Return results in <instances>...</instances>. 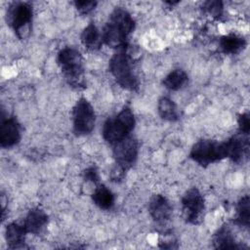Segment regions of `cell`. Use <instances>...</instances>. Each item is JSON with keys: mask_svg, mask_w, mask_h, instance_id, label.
Wrapping results in <instances>:
<instances>
[{"mask_svg": "<svg viewBox=\"0 0 250 250\" xmlns=\"http://www.w3.org/2000/svg\"><path fill=\"white\" fill-rule=\"evenodd\" d=\"M26 230L23 225L12 222L7 225L5 229V238L7 245L11 249L22 248L24 246Z\"/></svg>", "mask_w": 250, "mask_h": 250, "instance_id": "9a60e30c", "label": "cell"}, {"mask_svg": "<svg viewBox=\"0 0 250 250\" xmlns=\"http://www.w3.org/2000/svg\"><path fill=\"white\" fill-rule=\"evenodd\" d=\"M184 219L190 225H199L204 220L205 201L196 188L188 189L181 199Z\"/></svg>", "mask_w": 250, "mask_h": 250, "instance_id": "ba28073f", "label": "cell"}, {"mask_svg": "<svg viewBox=\"0 0 250 250\" xmlns=\"http://www.w3.org/2000/svg\"><path fill=\"white\" fill-rule=\"evenodd\" d=\"M81 43L89 51H98L101 49L103 44L102 33L94 22H90L82 31Z\"/></svg>", "mask_w": 250, "mask_h": 250, "instance_id": "e0dca14e", "label": "cell"}, {"mask_svg": "<svg viewBox=\"0 0 250 250\" xmlns=\"http://www.w3.org/2000/svg\"><path fill=\"white\" fill-rule=\"evenodd\" d=\"M135 115L129 106H124L117 114L106 119L103 127V138L113 146L125 139L134 130Z\"/></svg>", "mask_w": 250, "mask_h": 250, "instance_id": "3957f363", "label": "cell"}, {"mask_svg": "<svg viewBox=\"0 0 250 250\" xmlns=\"http://www.w3.org/2000/svg\"><path fill=\"white\" fill-rule=\"evenodd\" d=\"M172 206L169 200L162 194H155L148 203V213L150 217L159 224H165L172 216Z\"/></svg>", "mask_w": 250, "mask_h": 250, "instance_id": "7c38bea8", "label": "cell"}, {"mask_svg": "<svg viewBox=\"0 0 250 250\" xmlns=\"http://www.w3.org/2000/svg\"><path fill=\"white\" fill-rule=\"evenodd\" d=\"M96 114L93 105L86 98H80L72 108L73 132L77 136L91 134L95 127Z\"/></svg>", "mask_w": 250, "mask_h": 250, "instance_id": "52a82bcc", "label": "cell"}, {"mask_svg": "<svg viewBox=\"0 0 250 250\" xmlns=\"http://www.w3.org/2000/svg\"><path fill=\"white\" fill-rule=\"evenodd\" d=\"M159 247L162 249H177L178 244L173 238H166L159 241Z\"/></svg>", "mask_w": 250, "mask_h": 250, "instance_id": "484cf974", "label": "cell"}, {"mask_svg": "<svg viewBox=\"0 0 250 250\" xmlns=\"http://www.w3.org/2000/svg\"><path fill=\"white\" fill-rule=\"evenodd\" d=\"M189 157L202 167L227 158V147L225 142L214 140H200L196 142L190 151Z\"/></svg>", "mask_w": 250, "mask_h": 250, "instance_id": "8992f818", "label": "cell"}, {"mask_svg": "<svg viewBox=\"0 0 250 250\" xmlns=\"http://www.w3.org/2000/svg\"><path fill=\"white\" fill-rule=\"evenodd\" d=\"M188 82V73L181 68H177L170 71L164 77L162 84L166 89L170 91H178L186 87Z\"/></svg>", "mask_w": 250, "mask_h": 250, "instance_id": "d6986e66", "label": "cell"}, {"mask_svg": "<svg viewBox=\"0 0 250 250\" xmlns=\"http://www.w3.org/2000/svg\"><path fill=\"white\" fill-rule=\"evenodd\" d=\"M227 147V158L234 163H243L249 156V139L248 136L235 135L225 141Z\"/></svg>", "mask_w": 250, "mask_h": 250, "instance_id": "8fae6325", "label": "cell"}, {"mask_svg": "<svg viewBox=\"0 0 250 250\" xmlns=\"http://www.w3.org/2000/svg\"><path fill=\"white\" fill-rule=\"evenodd\" d=\"M21 138V127L15 116H10L1 109L0 146L3 148L16 146Z\"/></svg>", "mask_w": 250, "mask_h": 250, "instance_id": "30bf717a", "label": "cell"}, {"mask_svg": "<svg viewBox=\"0 0 250 250\" xmlns=\"http://www.w3.org/2000/svg\"><path fill=\"white\" fill-rule=\"evenodd\" d=\"M135 26L136 22L131 14L127 10L117 7L110 13L103 28V42L113 49H125L129 35L134 31Z\"/></svg>", "mask_w": 250, "mask_h": 250, "instance_id": "6da1fadb", "label": "cell"}, {"mask_svg": "<svg viewBox=\"0 0 250 250\" xmlns=\"http://www.w3.org/2000/svg\"><path fill=\"white\" fill-rule=\"evenodd\" d=\"M203 10L213 18H221L224 12L222 1H206L203 3Z\"/></svg>", "mask_w": 250, "mask_h": 250, "instance_id": "7402d4cb", "label": "cell"}, {"mask_svg": "<svg viewBox=\"0 0 250 250\" xmlns=\"http://www.w3.org/2000/svg\"><path fill=\"white\" fill-rule=\"evenodd\" d=\"M98 2L97 1H86V0H77L73 2L74 7L76 10L82 14V15H87L91 13L93 10H95Z\"/></svg>", "mask_w": 250, "mask_h": 250, "instance_id": "603a6c76", "label": "cell"}, {"mask_svg": "<svg viewBox=\"0 0 250 250\" xmlns=\"http://www.w3.org/2000/svg\"><path fill=\"white\" fill-rule=\"evenodd\" d=\"M83 179L86 182H91L93 184H97L99 182V172L96 166H90L86 168L83 172Z\"/></svg>", "mask_w": 250, "mask_h": 250, "instance_id": "d4e9b609", "label": "cell"}, {"mask_svg": "<svg viewBox=\"0 0 250 250\" xmlns=\"http://www.w3.org/2000/svg\"><path fill=\"white\" fill-rule=\"evenodd\" d=\"M57 62L70 87L77 90L86 88L83 58L77 49L73 47L62 48L58 54Z\"/></svg>", "mask_w": 250, "mask_h": 250, "instance_id": "7a4b0ae2", "label": "cell"}, {"mask_svg": "<svg viewBox=\"0 0 250 250\" xmlns=\"http://www.w3.org/2000/svg\"><path fill=\"white\" fill-rule=\"evenodd\" d=\"M48 215L39 207L31 208L22 223L27 233L39 234L48 225Z\"/></svg>", "mask_w": 250, "mask_h": 250, "instance_id": "4fadbf2b", "label": "cell"}, {"mask_svg": "<svg viewBox=\"0 0 250 250\" xmlns=\"http://www.w3.org/2000/svg\"><path fill=\"white\" fill-rule=\"evenodd\" d=\"M234 222L240 227H244L246 229L249 228V195L246 194L238 200L236 205V215Z\"/></svg>", "mask_w": 250, "mask_h": 250, "instance_id": "44dd1931", "label": "cell"}, {"mask_svg": "<svg viewBox=\"0 0 250 250\" xmlns=\"http://www.w3.org/2000/svg\"><path fill=\"white\" fill-rule=\"evenodd\" d=\"M157 110L160 117L169 122H175L180 117L177 104L167 97H162L159 99Z\"/></svg>", "mask_w": 250, "mask_h": 250, "instance_id": "ffe728a7", "label": "cell"}, {"mask_svg": "<svg viewBox=\"0 0 250 250\" xmlns=\"http://www.w3.org/2000/svg\"><path fill=\"white\" fill-rule=\"evenodd\" d=\"M213 246L216 249H240L242 246L236 241L229 226L220 227L213 235Z\"/></svg>", "mask_w": 250, "mask_h": 250, "instance_id": "5bb4252c", "label": "cell"}, {"mask_svg": "<svg viewBox=\"0 0 250 250\" xmlns=\"http://www.w3.org/2000/svg\"><path fill=\"white\" fill-rule=\"evenodd\" d=\"M237 124H238V130L240 132L239 134L248 136L250 132V117L248 112H244L238 115Z\"/></svg>", "mask_w": 250, "mask_h": 250, "instance_id": "cb8c5ba5", "label": "cell"}, {"mask_svg": "<svg viewBox=\"0 0 250 250\" xmlns=\"http://www.w3.org/2000/svg\"><path fill=\"white\" fill-rule=\"evenodd\" d=\"M32 20L33 8L27 2H14L7 9V23L21 40H24L30 35Z\"/></svg>", "mask_w": 250, "mask_h": 250, "instance_id": "5b68a950", "label": "cell"}, {"mask_svg": "<svg viewBox=\"0 0 250 250\" xmlns=\"http://www.w3.org/2000/svg\"><path fill=\"white\" fill-rule=\"evenodd\" d=\"M91 196L94 204L103 210L111 209L115 202L114 194L104 185L97 186Z\"/></svg>", "mask_w": 250, "mask_h": 250, "instance_id": "ac0fdd59", "label": "cell"}, {"mask_svg": "<svg viewBox=\"0 0 250 250\" xmlns=\"http://www.w3.org/2000/svg\"><path fill=\"white\" fill-rule=\"evenodd\" d=\"M246 45L245 38L235 33L224 35L219 40L220 50L226 55H236L243 51Z\"/></svg>", "mask_w": 250, "mask_h": 250, "instance_id": "2e32d148", "label": "cell"}, {"mask_svg": "<svg viewBox=\"0 0 250 250\" xmlns=\"http://www.w3.org/2000/svg\"><path fill=\"white\" fill-rule=\"evenodd\" d=\"M125 49L118 50L110 58L108 63L109 71L121 88L128 91H137L140 82L133 70L130 57Z\"/></svg>", "mask_w": 250, "mask_h": 250, "instance_id": "277c9868", "label": "cell"}, {"mask_svg": "<svg viewBox=\"0 0 250 250\" xmlns=\"http://www.w3.org/2000/svg\"><path fill=\"white\" fill-rule=\"evenodd\" d=\"M113 158L115 165L123 171H128L137 162L139 155V143L131 135L113 145Z\"/></svg>", "mask_w": 250, "mask_h": 250, "instance_id": "9c48e42d", "label": "cell"}]
</instances>
